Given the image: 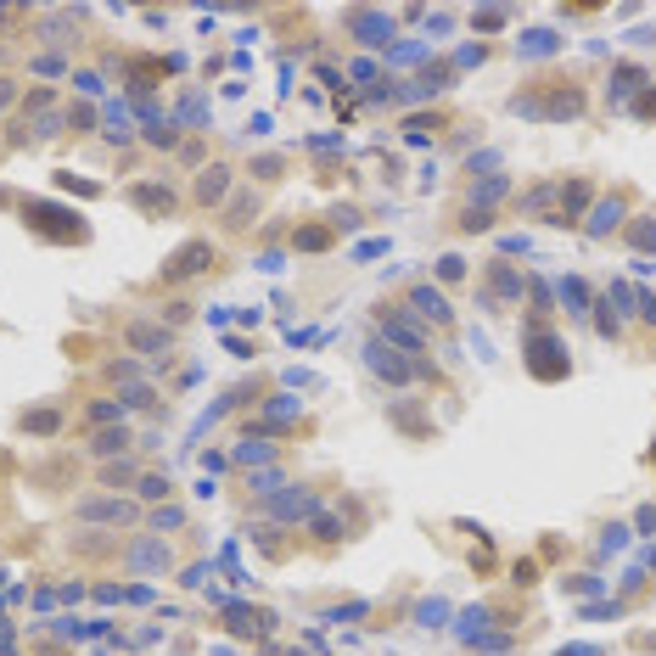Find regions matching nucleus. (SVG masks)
Instances as JSON below:
<instances>
[{"instance_id": "obj_1", "label": "nucleus", "mask_w": 656, "mask_h": 656, "mask_svg": "<svg viewBox=\"0 0 656 656\" xmlns=\"http://www.w3.org/2000/svg\"><path fill=\"white\" fill-rule=\"evenodd\" d=\"M516 118H539V124H567V118H584L589 113V85L584 73H539L533 85L511 90V101H505Z\"/></svg>"}, {"instance_id": "obj_2", "label": "nucleus", "mask_w": 656, "mask_h": 656, "mask_svg": "<svg viewBox=\"0 0 656 656\" xmlns=\"http://www.w3.org/2000/svg\"><path fill=\"white\" fill-rule=\"evenodd\" d=\"M73 522L85 528H107V533H124V528H146V505L135 494H79L73 500Z\"/></svg>"}, {"instance_id": "obj_3", "label": "nucleus", "mask_w": 656, "mask_h": 656, "mask_svg": "<svg viewBox=\"0 0 656 656\" xmlns=\"http://www.w3.org/2000/svg\"><path fill=\"white\" fill-rule=\"evenodd\" d=\"M23 230L29 236H40V242L51 247H85L90 242V225L79 214H68V208H57V202L45 197H29L23 202Z\"/></svg>"}, {"instance_id": "obj_4", "label": "nucleus", "mask_w": 656, "mask_h": 656, "mask_svg": "<svg viewBox=\"0 0 656 656\" xmlns=\"http://www.w3.org/2000/svg\"><path fill=\"white\" fill-rule=\"evenodd\" d=\"M365 371L376 376V382L387 387H415V382H443L438 365H427V359H415V354H399L393 343H382L371 331V343H365Z\"/></svg>"}, {"instance_id": "obj_5", "label": "nucleus", "mask_w": 656, "mask_h": 656, "mask_svg": "<svg viewBox=\"0 0 656 656\" xmlns=\"http://www.w3.org/2000/svg\"><path fill=\"white\" fill-rule=\"evenodd\" d=\"M118 343H124L129 359H141V365H169L174 359V331L157 314H124L118 320Z\"/></svg>"}, {"instance_id": "obj_6", "label": "nucleus", "mask_w": 656, "mask_h": 656, "mask_svg": "<svg viewBox=\"0 0 656 656\" xmlns=\"http://www.w3.org/2000/svg\"><path fill=\"white\" fill-rule=\"evenodd\" d=\"M219 264V242L214 236H186V242L174 247L169 258H163V270H157V286L163 292H180V286L202 281V275Z\"/></svg>"}, {"instance_id": "obj_7", "label": "nucleus", "mask_w": 656, "mask_h": 656, "mask_svg": "<svg viewBox=\"0 0 656 656\" xmlns=\"http://www.w3.org/2000/svg\"><path fill=\"white\" fill-rule=\"evenodd\" d=\"M376 337H382V343H393L399 348V354H415V359H427V348H432V331L421 326V320H415L410 309H404L399 298H382L376 303Z\"/></svg>"}, {"instance_id": "obj_8", "label": "nucleus", "mask_w": 656, "mask_h": 656, "mask_svg": "<svg viewBox=\"0 0 656 656\" xmlns=\"http://www.w3.org/2000/svg\"><path fill=\"white\" fill-rule=\"evenodd\" d=\"M236 186H242V174H236V163L230 157H208L197 174H191V191H186V208H197V214H219L230 197H236Z\"/></svg>"}, {"instance_id": "obj_9", "label": "nucleus", "mask_w": 656, "mask_h": 656, "mask_svg": "<svg viewBox=\"0 0 656 656\" xmlns=\"http://www.w3.org/2000/svg\"><path fill=\"white\" fill-rule=\"evenodd\" d=\"M85 17L90 12H73V6H57V12H34L29 23V45H45L51 57H73L79 51V34H85Z\"/></svg>"}, {"instance_id": "obj_10", "label": "nucleus", "mask_w": 656, "mask_h": 656, "mask_svg": "<svg viewBox=\"0 0 656 656\" xmlns=\"http://www.w3.org/2000/svg\"><path fill=\"white\" fill-rule=\"evenodd\" d=\"M124 561L129 572H135V578H169L174 567H180V550H174V539H157V533H129L124 539Z\"/></svg>"}, {"instance_id": "obj_11", "label": "nucleus", "mask_w": 656, "mask_h": 656, "mask_svg": "<svg viewBox=\"0 0 656 656\" xmlns=\"http://www.w3.org/2000/svg\"><path fill=\"white\" fill-rule=\"evenodd\" d=\"M399 303L432 331V337H449V331H455V303H449V292H443L438 281H410L399 292Z\"/></svg>"}, {"instance_id": "obj_12", "label": "nucleus", "mask_w": 656, "mask_h": 656, "mask_svg": "<svg viewBox=\"0 0 656 656\" xmlns=\"http://www.w3.org/2000/svg\"><path fill=\"white\" fill-rule=\"evenodd\" d=\"M595 197H600V186L589 180V174H567V180H561V191H556V219H550V225L584 230V219H589V208H595Z\"/></svg>"}, {"instance_id": "obj_13", "label": "nucleus", "mask_w": 656, "mask_h": 656, "mask_svg": "<svg viewBox=\"0 0 656 656\" xmlns=\"http://www.w3.org/2000/svg\"><path fill=\"white\" fill-rule=\"evenodd\" d=\"M320 505L326 500H320V488L314 483H286L275 500H264V511H270V522H281V528H303Z\"/></svg>"}, {"instance_id": "obj_14", "label": "nucleus", "mask_w": 656, "mask_h": 656, "mask_svg": "<svg viewBox=\"0 0 656 656\" xmlns=\"http://www.w3.org/2000/svg\"><path fill=\"white\" fill-rule=\"evenodd\" d=\"M124 202H129L141 219H174L180 208H186V197H180L169 180H135V186L124 191Z\"/></svg>"}, {"instance_id": "obj_15", "label": "nucleus", "mask_w": 656, "mask_h": 656, "mask_svg": "<svg viewBox=\"0 0 656 656\" xmlns=\"http://www.w3.org/2000/svg\"><path fill=\"white\" fill-rule=\"evenodd\" d=\"M258 214H264V191L258 186H236V197L219 208V236H247V230L258 225Z\"/></svg>"}, {"instance_id": "obj_16", "label": "nucleus", "mask_w": 656, "mask_h": 656, "mask_svg": "<svg viewBox=\"0 0 656 656\" xmlns=\"http://www.w3.org/2000/svg\"><path fill=\"white\" fill-rule=\"evenodd\" d=\"M303 533H309V550H320V556H331V550H343L354 533H348V522H343V500L337 505H320V511L303 522Z\"/></svg>"}, {"instance_id": "obj_17", "label": "nucleus", "mask_w": 656, "mask_h": 656, "mask_svg": "<svg viewBox=\"0 0 656 656\" xmlns=\"http://www.w3.org/2000/svg\"><path fill=\"white\" fill-rule=\"evenodd\" d=\"M343 34L354 45H365V51H376V45L393 40V17L376 12V6H348V12H343Z\"/></svg>"}, {"instance_id": "obj_18", "label": "nucleus", "mask_w": 656, "mask_h": 656, "mask_svg": "<svg viewBox=\"0 0 656 656\" xmlns=\"http://www.w3.org/2000/svg\"><path fill=\"white\" fill-rule=\"evenodd\" d=\"M628 202H634V191H628V186H617L612 197L600 191V197H595V208H589V219H584V236L606 242L612 230H623V225H628Z\"/></svg>"}, {"instance_id": "obj_19", "label": "nucleus", "mask_w": 656, "mask_h": 656, "mask_svg": "<svg viewBox=\"0 0 656 656\" xmlns=\"http://www.w3.org/2000/svg\"><path fill=\"white\" fill-rule=\"evenodd\" d=\"M68 556L73 561H90V567H101V561H118L124 556V539L107 528H85V533H68Z\"/></svg>"}, {"instance_id": "obj_20", "label": "nucleus", "mask_w": 656, "mask_h": 656, "mask_svg": "<svg viewBox=\"0 0 656 656\" xmlns=\"http://www.w3.org/2000/svg\"><path fill=\"white\" fill-rule=\"evenodd\" d=\"M85 455H90V466H101V460H124V455H135V427H129V421H118V427L90 432V438H85Z\"/></svg>"}, {"instance_id": "obj_21", "label": "nucleus", "mask_w": 656, "mask_h": 656, "mask_svg": "<svg viewBox=\"0 0 656 656\" xmlns=\"http://www.w3.org/2000/svg\"><path fill=\"white\" fill-rule=\"evenodd\" d=\"M141 455H124V460H101L96 471H90V483L101 488V494H135V483H141Z\"/></svg>"}, {"instance_id": "obj_22", "label": "nucleus", "mask_w": 656, "mask_h": 656, "mask_svg": "<svg viewBox=\"0 0 656 656\" xmlns=\"http://www.w3.org/2000/svg\"><path fill=\"white\" fill-rule=\"evenodd\" d=\"M62 427H68V410H62V404L17 410V432H29V438H62Z\"/></svg>"}, {"instance_id": "obj_23", "label": "nucleus", "mask_w": 656, "mask_h": 656, "mask_svg": "<svg viewBox=\"0 0 656 656\" xmlns=\"http://www.w3.org/2000/svg\"><path fill=\"white\" fill-rule=\"evenodd\" d=\"M247 539H253L270 561H286L292 550H298V533L281 528V522H270V516H264V522H253V528H247Z\"/></svg>"}, {"instance_id": "obj_24", "label": "nucleus", "mask_w": 656, "mask_h": 656, "mask_svg": "<svg viewBox=\"0 0 656 656\" xmlns=\"http://www.w3.org/2000/svg\"><path fill=\"white\" fill-rule=\"evenodd\" d=\"M505 197H511V174H483V180H466V208H488V214H500Z\"/></svg>"}, {"instance_id": "obj_25", "label": "nucleus", "mask_w": 656, "mask_h": 656, "mask_svg": "<svg viewBox=\"0 0 656 656\" xmlns=\"http://www.w3.org/2000/svg\"><path fill=\"white\" fill-rule=\"evenodd\" d=\"M483 281H488V292L500 303H522V286H528V275H516L505 258H488L483 264Z\"/></svg>"}, {"instance_id": "obj_26", "label": "nucleus", "mask_w": 656, "mask_h": 656, "mask_svg": "<svg viewBox=\"0 0 656 656\" xmlns=\"http://www.w3.org/2000/svg\"><path fill=\"white\" fill-rule=\"evenodd\" d=\"M124 68H129V73H124V85L135 90V96H152V90L169 79V62H163V57H129Z\"/></svg>"}, {"instance_id": "obj_27", "label": "nucleus", "mask_w": 656, "mask_h": 656, "mask_svg": "<svg viewBox=\"0 0 656 656\" xmlns=\"http://www.w3.org/2000/svg\"><path fill=\"white\" fill-rule=\"evenodd\" d=\"M186 528H191V511L180 500L152 505V511H146V533H157V539H174V533H186Z\"/></svg>"}, {"instance_id": "obj_28", "label": "nucleus", "mask_w": 656, "mask_h": 656, "mask_svg": "<svg viewBox=\"0 0 656 656\" xmlns=\"http://www.w3.org/2000/svg\"><path fill=\"white\" fill-rule=\"evenodd\" d=\"M286 169H292V157H286V152H258L253 163H247V174H253L247 186L270 191V186H281V180H286Z\"/></svg>"}, {"instance_id": "obj_29", "label": "nucleus", "mask_w": 656, "mask_h": 656, "mask_svg": "<svg viewBox=\"0 0 656 656\" xmlns=\"http://www.w3.org/2000/svg\"><path fill=\"white\" fill-rule=\"evenodd\" d=\"M556 191H561V180H539V186H528L516 197V208L533 219H556Z\"/></svg>"}, {"instance_id": "obj_30", "label": "nucleus", "mask_w": 656, "mask_h": 656, "mask_svg": "<svg viewBox=\"0 0 656 656\" xmlns=\"http://www.w3.org/2000/svg\"><path fill=\"white\" fill-rule=\"evenodd\" d=\"M135 500H141L146 505V511H152V505H169L174 500V477H169V471H141V483H135Z\"/></svg>"}, {"instance_id": "obj_31", "label": "nucleus", "mask_w": 656, "mask_h": 656, "mask_svg": "<svg viewBox=\"0 0 656 656\" xmlns=\"http://www.w3.org/2000/svg\"><path fill=\"white\" fill-rule=\"evenodd\" d=\"M62 118H68V141H85V135H96V124H101L96 101H62Z\"/></svg>"}, {"instance_id": "obj_32", "label": "nucleus", "mask_w": 656, "mask_h": 656, "mask_svg": "<svg viewBox=\"0 0 656 656\" xmlns=\"http://www.w3.org/2000/svg\"><path fill=\"white\" fill-rule=\"evenodd\" d=\"M225 623L236 628V634H270L275 617L264 612V606H225Z\"/></svg>"}, {"instance_id": "obj_33", "label": "nucleus", "mask_w": 656, "mask_h": 656, "mask_svg": "<svg viewBox=\"0 0 656 656\" xmlns=\"http://www.w3.org/2000/svg\"><path fill=\"white\" fill-rule=\"evenodd\" d=\"M331 242H337L331 219H314V225H298V230H292V247H298V253H326Z\"/></svg>"}, {"instance_id": "obj_34", "label": "nucleus", "mask_w": 656, "mask_h": 656, "mask_svg": "<svg viewBox=\"0 0 656 656\" xmlns=\"http://www.w3.org/2000/svg\"><path fill=\"white\" fill-rule=\"evenodd\" d=\"M494 225H500V214H488V208H466V202H460L455 219H449L455 236H477V230H494Z\"/></svg>"}, {"instance_id": "obj_35", "label": "nucleus", "mask_w": 656, "mask_h": 656, "mask_svg": "<svg viewBox=\"0 0 656 656\" xmlns=\"http://www.w3.org/2000/svg\"><path fill=\"white\" fill-rule=\"evenodd\" d=\"M79 421H85L90 432L118 427V421H124V404H118V399H96V404H85V415H79Z\"/></svg>"}, {"instance_id": "obj_36", "label": "nucleus", "mask_w": 656, "mask_h": 656, "mask_svg": "<svg viewBox=\"0 0 656 656\" xmlns=\"http://www.w3.org/2000/svg\"><path fill=\"white\" fill-rule=\"evenodd\" d=\"M623 242L634 247V253H656V219H651V214L628 219V225H623Z\"/></svg>"}, {"instance_id": "obj_37", "label": "nucleus", "mask_w": 656, "mask_h": 656, "mask_svg": "<svg viewBox=\"0 0 656 656\" xmlns=\"http://www.w3.org/2000/svg\"><path fill=\"white\" fill-rule=\"evenodd\" d=\"M57 101H62V96H57L51 85H29V90H23V107H17V113H23V118H45Z\"/></svg>"}, {"instance_id": "obj_38", "label": "nucleus", "mask_w": 656, "mask_h": 656, "mask_svg": "<svg viewBox=\"0 0 656 656\" xmlns=\"http://www.w3.org/2000/svg\"><path fill=\"white\" fill-rule=\"evenodd\" d=\"M141 141L152 146V152H180V146H186L174 124H146V129H141Z\"/></svg>"}, {"instance_id": "obj_39", "label": "nucleus", "mask_w": 656, "mask_h": 656, "mask_svg": "<svg viewBox=\"0 0 656 656\" xmlns=\"http://www.w3.org/2000/svg\"><path fill=\"white\" fill-rule=\"evenodd\" d=\"M17 107H23V79L0 68V124H6V118H12Z\"/></svg>"}, {"instance_id": "obj_40", "label": "nucleus", "mask_w": 656, "mask_h": 656, "mask_svg": "<svg viewBox=\"0 0 656 656\" xmlns=\"http://www.w3.org/2000/svg\"><path fill=\"white\" fill-rule=\"evenodd\" d=\"M505 23H511V12H505V6H483V12H471V29H483V34H500Z\"/></svg>"}, {"instance_id": "obj_41", "label": "nucleus", "mask_w": 656, "mask_h": 656, "mask_svg": "<svg viewBox=\"0 0 656 656\" xmlns=\"http://www.w3.org/2000/svg\"><path fill=\"white\" fill-rule=\"evenodd\" d=\"M455 281H466V258H460V253H443V258H438V286H455Z\"/></svg>"}, {"instance_id": "obj_42", "label": "nucleus", "mask_w": 656, "mask_h": 656, "mask_svg": "<svg viewBox=\"0 0 656 656\" xmlns=\"http://www.w3.org/2000/svg\"><path fill=\"white\" fill-rule=\"evenodd\" d=\"M157 320H163V326H186V320H191V303L186 298H174V303H163V309H157Z\"/></svg>"}, {"instance_id": "obj_43", "label": "nucleus", "mask_w": 656, "mask_h": 656, "mask_svg": "<svg viewBox=\"0 0 656 656\" xmlns=\"http://www.w3.org/2000/svg\"><path fill=\"white\" fill-rule=\"evenodd\" d=\"M404 124H410V129H432V135H443V124H449V113H410Z\"/></svg>"}, {"instance_id": "obj_44", "label": "nucleus", "mask_w": 656, "mask_h": 656, "mask_svg": "<svg viewBox=\"0 0 656 656\" xmlns=\"http://www.w3.org/2000/svg\"><path fill=\"white\" fill-rule=\"evenodd\" d=\"M556 45H561V34H550V29L528 34V51H533V57H544V51H556Z\"/></svg>"}, {"instance_id": "obj_45", "label": "nucleus", "mask_w": 656, "mask_h": 656, "mask_svg": "<svg viewBox=\"0 0 656 656\" xmlns=\"http://www.w3.org/2000/svg\"><path fill=\"white\" fill-rule=\"evenodd\" d=\"M73 85L85 90V101H90V96H96V90H101V73H90V68H79V73H73Z\"/></svg>"}, {"instance_id": "obj_46", "label": "nucleus", "mask_w": 656, "mask_h": 656, "mask_svg": "<svg viewBox=\"0 0 656 656\" xmlns=\"http://www.w3.org/2000/svg\"><path fill=\"white\" fill-rule=\"evenodd\" d=\"M634 113H640V118H656V90H645V96L634 101Z\"/></svg>"}, {"instance_id": "obj_47", "label": "nucleus", "mask_w": 656, "mask_h": 656, "mask_svg": "<svg viewBox=\"0 0 656 656\" xmlns=\"http://www.w3.org/2000/svg\"><path fill=\"white\" fill-rule=\"evenodd\" d=\"M0 157H6V135H0Z\"/></svg>"}]
</instances>
